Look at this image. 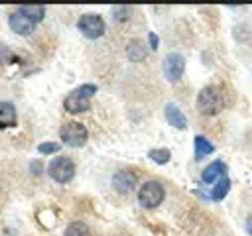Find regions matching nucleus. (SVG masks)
<instances>
[{
	"instance_id": "23",
	"label": "nucleus",
	"mask_w": 252,
	"mask_h": 236,
	"mask_svg": "<svg viewBox=\"0 0 252 236\" xmlns=\"http://www.w3.org/2000/svg\"><path fill=\"white\" fill-rule=\"evenodd\" d=\"M246 232H248V234L252 236V214H250V216L246 218Z\"/></svg>"
},
{
	"instance_id": "9",
	"label": "nucleus",
	"mask_w": 252,
	"mask_h": 236,
	"mask_svg": "<svg viewBox=\"0 0 252 236\" xmlns=\"http://www.w3.org/2000/svg\"><path fill=\"white\" fill-rule=\"evenodd\" d=\"M136 183H138V177L132 171H118L112 177V187L118 193H130L136 187Z\"/></svg>"
},
{
	"instance_id": "2",
	"label": "nucleus",
	"mask_w": 252,
	"mask_h": 236,
	"mask_svg": "<svg viewBox=\"0 0 252 236\" xmlns=\"http://www.w3.org/2000/svg\"><path fill=\"white\" fill-rule=\"evenodd\" d=\"M96 92V85H81L79 88H75L63 102L65 110L71 112V114H79V112H85L89 110L91 106V96Z\"/></svg>"
},
{
	"instance_id": "3",
	"label": "nucleus",
	"mask_w": 252,
	"mask_h": 236,
	"mask_svg": "<svg viewBox=\"0 0 252 236\" xmlns=\"http://www.w3.org/2000/svg\"><path fill=\"white\" fill-rule=\"evenodd\" d=\"M163 197H165L163 185L158 183V181H146V183L140 187V191H138V201H140V205L146 206V208H154V206L161 205Z\"/></svg>"
},
{
	"instance_id": "1",
	"label": "nucleus",
	"mask_w": 252,
	"mask_h": 236,
	"mask_svg": "<svg viewBox=\"0 0 252 236\" xmlns=\"http://www.w3.org/2000/svg\"><path fill=\"white\" fill-rule=\"evenodd\" d=\"M224 106V98H222V92L219 87H205L201 88L199 96H197V108L205 114V116H215L222 110Z\"/></svg>"
},
{
	"instance_id": "7",
	"label": "nucleus",
	"mask_w": 252,
	"mask_h": 236,
	"mask_svg": "<svg viewBox=\"0 0 252 236\" xmlns=\"http://www.w3.org/2000/svg\"><path fill=\"white\" fill-rule=\"evenodd\" d=\"M183 71H185V59H183V55H179V53L165 55V59H163V75L167 77V81H171V83L179 81L181 75H183Z\"/></svg>"
},
{
	"instance_id": "20",
	"label": "nucleus",
	"mask_w": 252,
	"mask_h": 236,
	"mask_svg": "<svg viewBox=\"0 0 252 236\" xmlns=\"http://www.w3.org/2000/svg\"><path fill=\"white\" fill-rule=\"evenodd\" d=\"M37 151H39V153H55V151H59V144H53V142L39 144V146H37Z\"/></svg>"
},
{
	"instance_id": "21",
	"label": "nucleus",
	"mask_w": 252,
	"mask_h": 236,
	"mask_svg": "<svg viewBox=\"0 0 252 236\" xmlns=\"http://www.w3.org/2000/svg\"><path fill=\"white\" fill-rule=\"evenodd\" d=\"M10 57V51L6 45H0V63H6V59Z\"/></svg>"
},
{
	"instance_id": "14",
	"label": "nucleus",
	"mask_w": 252,
	"mask_h": 236,
	"mask_svg": "<svg viewBox=\"0 0 252 236\" xmlns=\"http://www.w3.org/2000/svg\"><path fill=\"white\" fill-rule=\"evenodd\" d=\"M228 189H230V179H228V175H222V177L215 183V189L211 191V199H213V201L224 199L226 193H228Z\"/></svg>"
},
{
	"instance_id": "6",
	"label": "nucleus",
	"mask_w": 252,
	"mask_h": 236,
	"mask_svg": "<svg viewBox=\"0 0 252 236\" xmlns=\"http://www.w3.org/2000/svg\"><path fill=\"white\" fill-rule=\"evenodd\" d=\"M61 140L71 148H81L87 142V128L81 122H67L61 128Z\"/></svg>"
},
{
	"instance_id": "12",
	"label": "nucleus",
	"mask_w": 252,
	"mask_h": 236,
	"mask_svg": "<svg viewBox=\"0 0 252 236\" xmlns=\"http://www.w3.org/2000/svg\"><path fill=\"white\" fill-rule=\"evenodd\" d=\"M16 126V108L12 102H0V128Z\"/></svg>"
},
{
	"instance_id": "19",
	"label": "nucleus",
	"mask_w": 252,
	"mask_h": 236,
	"mask_svg": "<svg viewBox=\"0 0 252 236\" xmlns=\"http://www.w3.org/2000/svg\"><path fill=\"white\" fill-rule=\"evenodd\" d=\"M112 14H114V20L116 22H124L130 16V8L128 6H114L112 8Z\"/></svg>"
},
{
	"instance_id": "18",
	"label": "nucleus",
	"mask_w": 252,
	"mask_h": 236,
	"mask_svg": "<svg viewBox=\"0 0 252 236\" xmlns=\"http://www.w3.org/2000/svg\"><path fill=\"white\" fill-rule=\"evenodd\" d=\"M150 159L152 161H156V163H159V165H163V163H167L169 161V157H171V153H169V149H165V148H159V149H150Z\"/></svg>"
},
{
	"instance_id": "17",
	"label": "nucleus",
	"mask_w": 252,
	"mask_h": 236,
	"mask_svg": "<svg viewBox=\"0 0 252 236\" xmlns=\"http://www.w3.org/2000/svg\"><path fill=\"white\" fill-rule=\"evenodd\" d=\"M65 236H91V232H89V226L85 222H79L77 220V222H71L67 226Z\"/></svg>"
},
{
	"instance_id": "13",
	"label": "nucleus",
	"mask_w": 252,
	"mask_h": 236,
	"mask_svg": "<svg viewBox=\"0 0 252 236\" xmlns=\"http://www.w3.org/2000/svg\"><path fill=\"white\" fill-rule=\"evenodd\" d=\"M213 151H215V146L205 136H195V157L197 159H201V157H205Z\"/></svg>"
},
{
	"instance_id": "8",
	"label": "nucleus",
	"mask_w": 252,
	"mask_h": 236,
	"mask_svg": "<svg viewBox=\"0 0 252 236\" xmlns=\"http://www.w3.org/2000/svg\"><path fill=\"white\" fill-rule=\"evenodd\" d=\"M8 24H10V28H12L16 33H20V35H28V33H32L33 28H35V24H33L26 14H22L20 10H16V12L10 14Z\"/></svg>"
},
{
	"instance_id": "10",
	"label": "nucleus",
	"mask_w": 252,
	"mask_h": 236,
	"mask_svg": "<svg viewBox=\"0 0 252 236\" xmlns=\"http://www.w3.org/2000/svg\"><path fill=\"white\" fill-rule=\"evenodd\" d=\"M165 118H167V122H169L173 128H177V130H185V128H187V118H185V114H183L175 104H167V106H165Z\"/></svg>"
},
{
	"instance_id": "4",
	"label": "nucleus",
	"mask_w": 252,
	"mask_h": 236,
	"mask_svg": "<svg viewBox=\"0 0 252 236\" xmlns=\"http://www.w3.org/2000/svg\"><path fill=\"white\" fill-rule=\"evenodd\" d=\"M47 173L51 175V179H55L57 183H67L73 179L75 175V163L69 159V157H55L49 167H47Z\"/></svg>"
},
{
	"instance_id": "5",
	"label": "nucleus",
	"mask_w": 252,
	"mask_h": 236,
	"mask_svg": "<svg viewBox=\"0 0 252 236\" xmlns=\"http://www.w3.org/2000/svg\"><path fill=\"white\" fill-rule=\"evenodd\" d=\"M77 28L83 31V35L96 39L104 33V20L98 14H83L77 22Z\"/></svg>"
},
{
	"instance_id": "15",
	"label": "nucleus",
	"mask_w": 252,
	"mask_h": 236,
	"mask_svg": "<svg viewBox=\"0 0 252 236\" xmlns=\"http://www.w3.org/2000/svg\"><path fill=\"white\" fill-rule=\"evenodd\" d=\"M18 10H20L22 14H26L33 24L41 22L43 16H45V8H43V6H20Z\"/></svg>"
},
{
	"instance_id": "22",
	"label": "nucleus",
	"mask_w": 252,
	"mask_h": 236,
	"mask_svg": "<svg viewBox=\"0 0 252 236\" xmlns=\"http://www.w3.org/2000/svg\"><path fill=\"white\" fill-rule=\"evenodd\" d=\"M148 39H150V45H152V49H158V43H159V39H158V35H156L154 31L148 35Z\"/></svg>"
},
{
	"instance_id": "16",
	"label": "nucleus",
	"mask_w": 252,
	"mask_h": 236,
	"mask_svg": "<svg viewBox=\"0 0 252 236\" xmlns=\"http://www.w3.org/2000/svg\"><path fill=\"white\" fill-rule=\"evenodd\" d=\"M126 55L130 61H142L146 57V49L140 41H130L128 47H126Z\"/></svg>"
},
{
	"instance_id": "11",
	"label": "nucleus",
	"mask_w": 252,
	"mask_h": 236,
	"mask_svg": "<svg viewBox=\"0 0 252 236\" xmlns=\"http://www.w3.org/2000/svg\"><path fill=\"white\" fill-rule=\"evenodd\" d=\"M222 175H226V165L222 163V161H213L211 165H207L205 169H203V181L205 183H215V181H219Z\"/></svg>"
}]
</instances>
